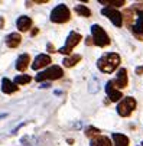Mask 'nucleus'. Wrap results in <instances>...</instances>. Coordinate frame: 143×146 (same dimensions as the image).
Returning a JSON list of instances; mask_svg holds the SVG:
<instances>
[{
    "label": "nucleus",
    "mask_w": 143,
    "mask_h": 146,
    "mask_svg": "<svg viewBox=\"0 0 143 146\" xmlns=\"http://www.w3.org/2000/svg\"><path fill=\"white\" fill-rule=\"evenodd\" d=\"M123 17L133 36L143 40V3H134L132 7L126 9Z\"/></svg>",
    "instance_id": "f257e3e1"
},
{
    "label": "nucleus",
    "mask_w": 143,
    "mask_h": 146,
    "mask_svg": "<svg viewBox=\"0 0 143 146\" xmlns=\"http://www.w3.org/2000/svg\"><path fill=\"white\" fill-rule=\"evenodd\" d=\"M120 62H121L120 55L116 54V52H110V54H104L103 56L97 61V67H98V70L101 72L111 74L120 65Z\"/></svg>",
    "instance_id": "f03ea898"
},
{
    "label": "nucleus",
    "mask_w": 143,
    "mask_h": 146,
    "mask_svg": "<svg viewBox=\"0 0 143 146\" xmlns=\"http://www.w3.org/2000/svg\"><path fill=\"white\" fill-rule=\"evenodd\" d=\"M91 35H93V44L100 46V48H104L110 45V38L107 35V32L101 28L100 25H93L91 26Z\"/></svg>",
    "instance_id": "7ed1b4c3"
},
{
    "label": "nucleus",
    "mask_w": 143,
    "mask_h": 146,
    "mask_svg": "<svg viewBox=\"0 0 143 146\" xmlns=\"http://www.w3.org/2000/svg\"><path fill=\"white\" fill-rule=\"evenodd\" d=\"M70 17H71V12L67 7V5H64V3L58 5L51 12V20L54 23H65L70 20Z\"/></svg>",
    "instance_id": "20e7f679"
},
{
    "label": "nucleus",
    "mask_w": 143,
    "mask_h": 146,
    "mask_svg": "<svg viewBox=\"0 0 143 146\" xmlns=\"http://www.w3.org/2000/svg\"><path fill=\"white\" fill-rule=\"evenodd\" d=\"M136 106H137V103L133 97H124V98H121L117 104V113L121 117H129L134 111Z\"/></svg>",
    "instance_id": "39448f33"
},
{
    "label": "nucleus",
    "mask_w": 143,
    "mask_h": 146,
    "mask_svg": "<svg viewBox=\"0 0 143 146\" xmlns=\"http://www.w3.org/2000/svg\"><path fill=\"white\" fill-rule=\"evenodd\" d=\"M64 75V71L61 67L58 65H54V67H49L48 70L42 71V72H39L36 75V81L39 82H42V81H46V80H58Z\"/></svg>",
    "instance_id": "423d86ee"
},
{
    "label": "nucleus",
    "mask_w": 143,
    "mask_h": 146,
    "mask_svg": "<svg viewBox=\"0 0 143 146\" xmlns=\"http://www.w3.org/2000/svg\"><path fill=\"white\" fill-rule=\"evenodd\" d=\"M81 39H83V36H81L79 33H77V32H70V35H68V38H67L65 45H64L62 48H59L58 52H59V54H64V55L71 54V51H72V49L81 42Z\"/></svg>",
    "instance_id": "0eeeda50"
},
{
    "label": "nucleus",
    "mask_w": 143,
    "mask_h": 146,
    "mask_svg": "<svg viewBox=\"0 0 143 146\" xmlns=\"http://www.w3.org/2000/svg\"><path fill=\"white\" fill-rule=\"evenodd\" d=\"M101 15L109 17L111 20V23L117 28H121V25H123V15H121L119 10L113 9V7H103L101 9Z\"/></svg>",
    "instance_id": "6e6552de"
},
{
    "label": "nucleus",
    "mask_w": 143,
    "mask_h": 146,
    "mask_svg": "<svg viewBox=\"0 0 143 146\" xmlns=\"http://www.w3.org/2000/svg\"><path fill=\"white\" fill-rule=\"evenodd\" d=\"M113 84H114V87H117L119 90L127 87V84H129V77H127V70H126V68H120V70H119L117 77H116V80L113 81Z\"/></svg>",
    "instance_id": "1a4fd4ad"
},
{
    "label": "nucleus",
    "mask_w": 143,
    "mask_h": 146,
    "mask_svg": "<svg viewBox=\"0 0 143 146\" xmlns=\"http://www.w3.org/2000/svg\"><path fill=\"white\" fill-rule=\"evenodd\" d=\"M106 93L110 98V101H120L121 97H123V94H121L120 90H117L113 84V81H107V84H106Z\"/></svg>",
    "instance_id": "9d476101"
},
{
    "label": "nucleus",
    "mask_w": 143,
    "mask_h": 146,
    "mask_svg": "<svg viewBox=\"0 0 143 146\" xmlns=\"http://www.w3.org/2000/svg\"><path fill=\"white\" fill-rule=\"evenodd\" d=\"M49 64H51V56L49 55H45V54H40L32 62V68L33 70H40V68H44V67H46Z\"/></svg>",
    "instance_id": "9b49d317"
},
{
    "label": "nucleus",
    "mask_w": 143,
    "mask_h": 146,
    "mask_svg": "<svg viewBox=\"0 0 143 146\" xmlns=\"http://www.w3.org/2000/svg\"><path fill=\"white\" fill-rule=\"evenodd\" d=\"M16 26L20 32H26L32 28V19L29 16H20L16 22Z\"/></svg>",
    "instance_id": "f8f14e48"
},
{
    "label": "nucleus",
    "mask_w": 143,
    "mask_h": 146,
    "mask_svg": "<svg viewBox=\"0 0 143 146\" xmlns=\"http://www.w3.org/2000/svg\"><path fill=\"white\" fill-rule=\"evenodd\" d=\"M29 62H30V56H29L28 54H22V55L17 58V61H16V68H17V71L25 72L26 68H28V65H29Z\"/></svg>",
    "instance_id": "ddd939ff"
},
{
    "label": "nucleus",
    "mask_w": 143,
    "mask_h": 146,
    "mask_svg": "<svg viewBox=\"0 0 143 146\" xmlns=\"http://www.w3.org/2000/svg\"><path fill=\"white\" fill-rule=\"evenodd\" d=\"M111 139H113L114 146H129V143H130V139L126 135H121V133H113Z\"/></svg>",
    "instance_id": "4468645a"
},
{
    "label": "nucleus",
    "mask_w": 143,
    "mask_h": 146,
    "mask_svg": "<svg viewBox=\"0 0 143 146\" xmlns=\"http://www.w3.org/2000/svg\"><path fill=\"white\" fill-rule=\"evenodd\" d=\"M17 88H19V87L15 84V82H12L9 78H3V81H2V91H3V93L12 94V93H16Z\"/></svg>",
    "instance_id": "2eb2a0df"
},
{
    "label": "nucleus",
    "mask_w": 143,
    "mask_h": 146,
    "mask_svg": "<svg viewBox=\"0 0 143 146\" xmlns=\"http://www.w3.org/2000/svg\"><path fill=\"white\" fill-rule=\"evenodd\" d=\"M20 42H22V36L19 33H10L6 38V44L9 48H17L20 45Z\"/></svg>",
    "instance_id": "dca6fc26"
},
{
    "label": "nucleus",
    "mask_w": 143,
    "mask_h": 146,
    "mask_svg": "<svg viewBox=\"0 0 143 146\" xmlns=\"http://www.w3.org/2000/svg\"><path fill=\"white\" fill-rule=\"evenodd\" d=\"M90 146H111V142L107 136H95V137H91V143Z\"/></svg>",
    "instance_id": "f3484780"
},
{
    "label": "nucleus",
    "mask_w": 143,
    "mask_h": 146,
    "mask_svg": "<svg viewBox=\"0 0 143 146\" xmlns=\"http://www.w3.org/2000/svg\"><path fill=\"white\" fill-rule=\"evenodd\" d=\"M79 61H81V55L75 54V55H70V56H68V58H65L62 62H64V67L70 68V67H74V65H77Z\"/></svg>",
    "instance_id": "a211bd4d"
},
{
    "label": "nucleus",
    "mask_w": 143,
    "mask_h": 146,
    "mask_svg": "<svg viewBox=\"0 0 143 146\" xmlns=\"http://www.w3.org/2000/svg\"><path fill=\"white\" fill-rule=\"evenodd\" d=\"M101 5H106L107 7H120L126 5V0H98Z\"/></svg>",
    "instance_id": "6ab92c4d"
},
{
    "label": "nucleus",
    "mask_w": 143,
    "mask_h": 146,
    "mask_svg": "<svg viewBox=\"0 0 143 146\" xmlns=\"http://www.w3.org/2000/svg\"><path fill=\"white\" fill-rule=\"evenodd\" d=\"M88 91L91 94H95L100 91V80L97 77H93L91 81H90V86H88Z\"/></svg>",
    "instance_id": "aec40b11"
},
{
    "label": "nucleus",
    "mask_w": 143,
    "mask_h": 146,
    "mask_svg": "<svg viewBox=\"0 0 143 146\" xmlns=\"http://www.w3.org/2000/svg\"><path fill=\"white\" fill-rule=\"evenodd\" d=\"M75 12H77L79 16H84V17H90V16H91V10H90L87 6H84V5L75 6Z\"/></svg>",
    "instance_id": "412c9836"
},
{
    "label": "nucleus",
    "mask_w": 143,
    "mask_h": 146,
    "mask_svg": "<svg viewBox=\"0 0 143 146\" xmlns=\"http://www.w3.org/2000/svg\"><path fill=\"white\" fill-rule=\"evenodd\" d=\"M32 81V78L29 75H17L15 78V84H19V86H25V84H29Z\"/></svg>",
    "instance_id": "4be33fe9"
},
{
    "label": "nucleus",
    "mask_w": 143,
    "mask_h": 146,
    "mask_svg": "<svg viewBox=\"0 0 143 146\" xmlns=\"http://www.w3.org/2000/svg\"><path fill=\"white\" fill-rule=\"evenodd\" d=\"M85 135H87L88 137H95V136L100 135V129H97V127H94V126H88V127L85 129Z\"/></svg>",
    "instance_id": "5701e85b"
},
{
    "label": "nucleus",
    "mask_w": 143,
    "mask_h": 146,
    "mask_svg": "<svg viewBox=\"0 0 143 146\" xmlns=\"http://www.w3.org/2000/svg\"><path fill=\"white\" fill-rule=\"evenodd\" d=\"M20 142H22L25 146H32V145L36 142V139H33V137H29V136H23L22 139H20Z\"/></svg>",
    "instance_id": "b1692460"
},
{
    "label": "nucleus",
    "mask_w": 143,
    "mask_h": 146,
    "mask_svg": "<svg viewBox=\"0 0 143 146\" xmlns=\"http://www.w3.org/2000/svg\"><path fill=\"white\" fill-rule=\"evenodd\" d=\"M136 74H137V75H142V74H143V65H140V67L136 68Z\"/></svg>",
    "instance_id": "393cba45"
},
{
    "label": "nucleus",
    "mask_w": 143,
    "mask_h": 146,
    "mask_svg": "<svg viewBox=\"0 0 143 146\" xmlns=\"http://www.w3.org/2000/svg\"><path fill=\"white\" fill-rule=\"evenodd\" d=\"M48 49H49V52H56V51L54 49V46H52L51 44H48Z\"/></svg>",
    "instance_id": "a878e982"
},
{
    "label": "nucleus",
    "mask_w": 143,
    "mask_h": 146,
    "mask_svg": "<svg viewBox=\"0 0 143 146\" xmlns=\"http://www.w3.org/2000/svg\"><path fill=\"white\" fill-rule=\"evenodd\" d=\"M40 87H42V88H45V87H46V88H48V87H51V84H48V82H44V84L40 86Z\"/></svg>",
    "instance_id": "bb28decb"
},
{
    "label": "nucleus",
    "mask_w": 143,
    "mask_h": 146,
    "mask_svg": "<svg viewBox=\"0 0 143 146\" xmlns=\"http://www.w3.org/2000/svg\"><path fill=\"white\" fill-rule=\"evenodd\" d=\"M91 42H93L91 38H87V45H91Z\"/></svg>",
    "instance_id": "cd10ccee"
},
{
    "label": "nucleus",
    "mask_w": 143,
    "mask_h": 146,
    "mask_svg": "<svg viewBox=\"0 0 143 146\" xmlns=\"http://www.w3.org/2000/svg\"><path fill=\"white\" fill-rule=\"evenodd\" d=\"M142 146H143V142H142Z\"/></svg>",
    "instance_id": "c85d7f7f"
}]
</instances>
